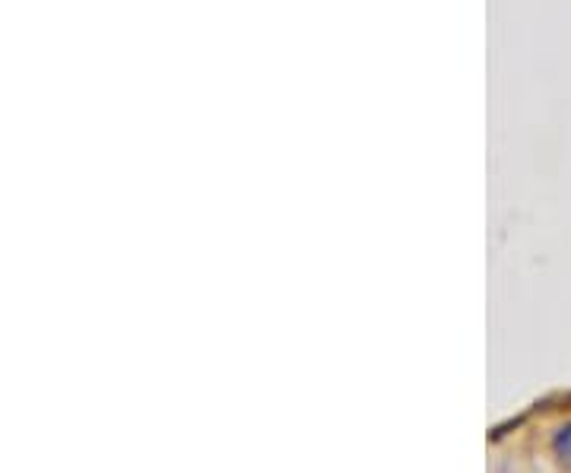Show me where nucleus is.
<instances>
[{"mask_svg":"<svg viewBox=\"0 0 571 473\" xmlns=\"http://www.w3.org/2000/svg\"><path fill=\"white\" fill-rule=\"evenodd\" d=\"M552 449H556V457H559L565 467H571V423H565V426L556 432V442H552Z\"/></svg>","mask_w":571,"mask_h":473,"instance_id":"nucleus-1","label":"nucleus"}]
</instances>
